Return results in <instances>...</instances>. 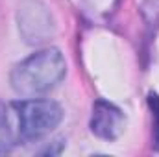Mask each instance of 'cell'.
I'll list each match as a JSON object with an SVG mask.
<instances>
[{
  "label": "cell",
  "instance_id": "1",
  "mask_svg": "<svg viewBox=\"0 0 159 157\" xmlns=\"http://www.w3.org/2000/svg\"><path fill=\"white\" fill-rule=\"evenodd\" d=\"M67 74V63L57 48L39 50L26 59L19 61L11 74V89L24 98H34L52 91Z\"/></svg>",
  "mask_w": 159,
  "mask_h": 157
},
{
  "label": "cell",
  "instance_id": "2",
  "mask_svg": "<svg viewBox=\"0 0 159 157\" xmlns=\"http://www.w3.org/2000/svg\"><path fill=\"white\" fill-rule=\"evenodd\" d=\"M17 115L20 141H39L54 131L63 120V109L57 102L46 98H26L11 104Z\"/></svg>",
  "mask_w": 159,
  "mask_h": 157
},
{
  "label": "cell",
  "instance_id": "3",
  "mask_svg": "<svg viewBox=\"0 0 159 157\" xmlns=\"http://www.w3.org/2000/svg\"><path fill=\"white\" fill-rule=\"evenodd\" d=\"M19 32L28 44H41L54 35V19L39 0H26L17 11Z\"/></svg>",
  "mask_w": 159,
  "mask_h": 157
},
{
  "label": "cell",
  "instance_id": "4",
  "mask_svg": "<svg viewBox=\"0 0 159 157\" xmlns=\"http://www.w3.org/2000/svg\"><path fill=\"white\" fill-rule=\"evenodd\" d=\"M126 117L119 105L107 102V100H96L93 104V115H91V131L106 141L117 139L124 129Z\"/></svg>",
  "mask_w": 159,
  "mask_h": 157
},
{
  "label": "cell",
  "instance_id": "5",
  "mask_svg": "<svg viewBox=\"0 0 159 157\" xmlns=\"http://www.w3.org/2000/svg\"><path fill=\"white\" fill-rule=\"evenodd\" d=\"M20 142L17 115L11 104H4L0 100V155L13 150V146Z\"/></svg>",
  "mask_w": 159,
  "mask_h": 157
},
{
  "label": "cell",
  "instance_id": "6",
  "mask_svg": "<svg viewBox=\"0 0 159 157\" xmlns=\"http://www.w3.org/2000/svg\"><path fill=\"white\" fill-rule=\"evenodd\" d=\"M148 107L152 111L154 118V148L159 152V94L157 92H148Z\"/></svg>",
  "mask_w": 159,
  "mask_h": 157
}]
</instances>
